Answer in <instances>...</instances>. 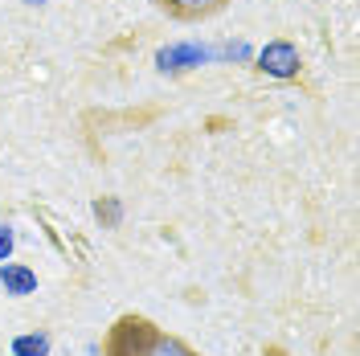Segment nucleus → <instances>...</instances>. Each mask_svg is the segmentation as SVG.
<instances>
[{
	"label": "nucleus",
	"instance_id": "1",
	"mask_svg": "<svg viewBox=\"0 0 360 356\" xmlns=\"http://www.w3.org/2000/svg\"><path fill=\"white\" fill-rule=\"evenodd\" d=\"M103 356H201L193 344H184L180 336L164 332L156 319L139 312L119 315L107 336H103Z\"/></svg>",
	"mask_w": 360,
	"mask_h": 356
},
{
	"label": "nucleus",
	"instance_id": "6",
	"mask_svg": "<svg viewBox=\"0 0 360 356\" xmlns=\"http://www.w3.org/2000/svg\"><path fill=\"white\" fill-rule=\"evenodd\" d=\"M8 250H13V234H8V225H0V262L8 258Z\"/></svg>",
	"mask_w": 360,
	"mask_h": 356
},
{
	"label": "nucleus",
	"instance_id": "4",
	"mask_svg": "<svg viewBox=\"0 0 360 356\" xmlns=\"http://www.w3.org/2000/svg\"><path fill=\"white\" fill-rule=\"evenodd\" d=\"M0 287H4V295H33L37 291V274L29 267H21V262H4L0 267Z\"/></svg>",
	"mask_w": 360,
	"mask_h": 356
},
{
	"label": "nucleus",
	"instance_id": "3",
	"mask_svg": "<svg viewBox=\"0 0 360 356\" xmlns=\"http://www.w3.org/2000/svg\"><path fill=\"white\" fill-rule=\"evenodd\" d=\"M258 70L270 74V78H295L299 74V49L291 42H270L258 53Z\"/></svg>",
	"mask_w": 360,
	"mask_h": 356
},
{
	"label": "nucleus",
	"instance_id": "2",
	"mask_svg": "<svg viewBox=\"0 0 360 356\" xmlns=\"http://www.w3.org/2000/svg\"><path fill=\"white\" fill-rule=\"evenodd\" d=\"M164 17H172L180 25H197V21H209L217 17L221 8H229V0H152Z\"/></svg>",
	"mask_w": 360,
	"mask_h": 356
},
{
	"label": "nucleus",
	"instance_id": "5",
	"mask_svg": "<svg viewBox=\"0 0 360 356\" xmlns=\"http://www.w3.org/2000/svg\"><path fill=\"white\" fill-rule=\"evenodd\" d=\"M13 352L17 356H45L49 352V336H17L13 340Z\"/></svg>",
	"mask_w": 360,
	"mask_h": 356
}]
</instances>
